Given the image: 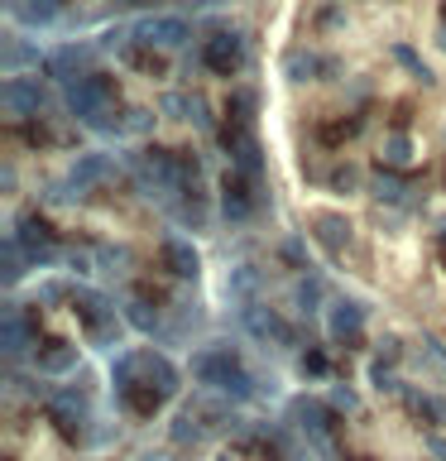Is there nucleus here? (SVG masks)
Returning a JSON list of instances; mask_svg holds the SVG:
<instances>
[{"label":"nucleus","mask_w":446,"mask_h":461,"mask_svg":"<svg viewBox=\"0 0 446 461\" xmlns=\"http://www.w3.org/2000/svg\"><path fill=\"white\" fill-rule=\"evenodd\" d=\"M67 111L72 121H82L86 130H101V135H125V121L115 115V82L106 72H86V77L67 82Z\"/></svg>","instance_id":"1"},{"label":"nucleus","mask_w":446,"mask_h":461,"mask_svg":"<svg viewBox=\"0 0 446 461\" xmlns=\"http://www.w3.org/2000/svg\"><path fill=\"white\" fill-rule=\"evenodd\" d=\"M187 370H192V380H197V384H207V389H216V394H226V399H236V403L254 399V375L245 370V366H240V356L230 351V346H221V341L201 346Z\"/></svg>","instance_id":"2"},{"label":"nucleus","mask_w":446,"mask_h":461,"mask_svg":"<svg viewBox=\"0 0 446 461\" xmlns=\"http://www.w3.org/2000/svg\"><path fill=\"white\" fill-rule=\"evenodd\" d=\"M201 68L216 72V77H236V72L245 68V39H240V29H211L207 39H201Z\"/></svg>","instance_id":"3"},{"label":"nucleus","mask_w":446,"mask_h":461,"mask_svg":"<svg viewBox=\"0 0 446 461\" xmlns=\"http://www.w3.org/2000/svg\"><path fill=\"white\" fill-rule=\"evenodd\" d=\"M72 312L86 322L92 341H115L120 346V327H115V308H111L106 294H96V288H72Z\"/></svg>","instance_id":"4"},{"label":"nucleus","mask_w":446,"mask_h":461,"mask_svg":"<svg viewBox=\"0 0 446 461\" xmlns=\"http://www.w3.org/2000/svg\"><path fill=\"white\" fill-rule=\"evenodd\" d=\"M14 245L29 255V265H49V259L58 255V236L39 212H24L20 221H14Z\"/></svg>","instance_id":"5"},{"label":"nucleus","mask_w":446,"mask_h":461,"mask_svg":"<svg viewBox=\"0 0 446 461\" xmlns=\"http://www.w3.org/2000/svg\"><path fill=\"white\" fill-rule=\"evenodd\" d=\"M293 423L298 432L308 438L312 447H331V432H336V413L326 409V403H317V399H293Z\"/></svg>","instance_id":"6"},{"label":"nucleus","mask_w":446,"mask_h":461,"mask_svg":"<svg viewBox=\"0 0 446 461\" xmlns=\"http://www.w3.org/2000/svg\"><path fill=\"white\" fill-rule=\"evenodd\" d=\"M135 39L144 49H183V43L192 39V24L178 20V14H154V20L135 24Z\"/></svg>","instance_id":"7"},{"label":"nucleus","mask_w":446,"mask_h":461,"mask_svg":"<svg viewBox=\"0 0 446 461\" xmlns=\"http://www.w3.org/2000/svg\"><path fill=\"white\" fill-rule=\"evenodd\" d=\"M360 331H365V303L360 298H331L326 303V337L355 346Z\"/></svg>","instance_id":"8"},{"label":"nucleus","mask_w":446,"mask_h":461,"mask_svg":"<svg viewBox=\"0 0 446 461\" xmlns=\"http://www.w3.org/2000/svg\"><path fill=\"white\" fill-rule=\"evenodd\" d=\"M221 144H226V154H230V168L245 173V178H259V168H264V158H259V140L250 135V125H226L221 130Z\"/></svg>","instance_id":"9"},{"label":"nucleus","mask_w":446,"mask_h":461,"mask_svg":"<svg viewBox=\"0 0 446 461\" xmlns=\"http://www.w3.org/2000/svg\"><path fill=\"white\" fill-rule=\"evenodd\" d=\"M0 106H5V115H14V121H34L43 111L39 82L34 77H5L0 82Z\"/></svg>","instance_id":"10"},{"label":"nucleus","mask_w":446,"mask_h":461,"mask_svg":"<svg viewBox=\"0 0 446 461\" xmlns=\"http://www.w3.org/2000/svg\"><path fill=\"white\" fill-rule=\"evenodd\" d=\"M49 413H53L58 432H63V438H72V442H77L82 432H86V423H92V413H86V399L77 394V389H58V394L49 399Z\"/></svg>","instance_id":"11"},{"label":"nucleus","mask_w":446,"mask_h":461,"mask_svg":"<svg viewBox=\"0 0 446 461\" xmlns=\"http://www.w3.org/2000/svg\"><path fill=\"white\" fill-rule=\"evenodd\" d=\"M259 207V193H254V183L245 178V173L230 168L226 178H221V212H226V221H250Z\"/></svg>","instance_id":"12"},{"label":"nucleus","mask_w":446,"mask_h":461,"mask_svg":"<svg viewBox=\"0 0 446 461\" xmlns=\"http://www.w3.org/2000/svg\"><path fill=\"white\" fill-rule=\"evenodd\" d=\"M240 322H245V331H250V337H259V341L293 346V327H288L273 308H264V303H245V308H240Z\"/></svg>","instance_id":"13"},{"label":"nucleus","mask_w":446,"mask_h":461,"mask_svg":"<svg viewBox=\"0 0 446 461\" xmlns=\"http://www.w3.org/2000/svg\"><path fill=\"white\" fill-rule=\"evenodd\" d=\"M29 346H34V327H29V317L20 312V303H5V308H0V351L10 360H20Z\"/></svg>","instance_id":"14"},{"label":"nucleus","mask_w":446,"mask_h":461,"mask_svg":"<svg viewBox=\"0 0 446 461\" xmlns=\"http://www.w3.org/2000/svg\"><path fill=\"white\" fill-rule=\"evenodd\" d=\"M158 259H164V269L173 274V279H197V274H201L197 245L183 240V236H164V245H158Z\"/></svg>","instance_id":"15"},{"label":"nucleus","mask_w":446,"mask_h":461,"mask_svg":"<svg viewBox=\"0 0 446 461\" xmlns=\"http://www.w3.org/2000/svg\"><path fill=\"white\" fill-rule=\"evenodd\" d=\"M139 384H149V389H158L164 399H173V394L183 389V375H178V366H173L168 356L144 351V356H139Z\"/></svg>","instance_id":"16"},{"label":"nucleus","mask_w":446,"mask_h":461,"mask_svg":"<svg viewBox=\"0 0 446 461\" xmlns=\"http://www.w3.org/2000/svg\"><path fill=\"white\" fill-rule=\"evenodd\" d=\"M86 63H92V49H82V43H63L58 53H49V63H43V68H49V77H58L67 86V82H77V77L92 72Z\"/></svg>","instance_id":"17"},{"label":"nucleus","mask_w":446,"mask_h":461,"mask_svg":"<svg viewBox=\"0 0 446 461\" xmlns=\"http://www.w3.org/2000/svg\"><path fill=\"white\" fill-rule=\"evenodd\" d=\"M312 230H317V240H322L331 255H341L345 245H351V221L336 216V212H312Z\"/></svg>","instance_id":"18"},{"label":"nucleus","mask_w":446,"mask_h":461,"mask_svg":"<svg viewBox=\"0 0 446 461\" xmlns=\"http://www.w3.org/2000/svg\"><path fill=\"white\" fill-rule=\"evenodd\" d=\"M10 14L29 29H49L63 14V0H10Z\"/></svg>","instance_id":"19"},{"label":"nucleus","mask_w":446,"mask_h":461,"mask_svg":"<svg viewBox=\"0 0 446 461\" xmlns=\"http://www.w3.org/2000/svg\"><path fill=\"white\" fill-rule=\"evenodd\" d=\"M101 178H111V154H101V149L77 154V164H72V187L86 193V187H96Z\"/></svg>","instance_id":"20"},{"label":"nucleus","mask_w":446,"mask_h":461,"mask_svg":"<svg viewBox=\"0 0 446 461\" xmlns=\"http://www.w3.org/2000/svg\"><path fill=\"white\" fill-rule=\"evenodd\" d=\"M39 375H72L77 370V346H67V341H49V346H39Z\"/></svg>","instance_id":"21"},{"label":"nucleus","mask_w":446,"mask_h":461,"mask_svg":"<svg viewBox=\"0 0 446 461\" xmlns=\"http://www.w3.org/2000/svg\"><path fill=\"white\" fill-rule=\"evenodd\" d=\"M168 115H183V121H197V125H211V115H207V101L201 96H183V92H168L164 101H158Z\"/></svg>","instance_id":"22"},{"label":"nucleus","mask_w":446,"mask_h":461,"mask_svg":"<svg viewBox=\"0 0 446 461\" xmlns=\"http://www.w3.org/2000/svg\"><path fill=\"white\" fill-rule=\"evenodd\" d=\"M370 197L374 202H394V207H398V202H408V183H403L398 178V173H374V178H370Z\"/></svg>","instance_id":"23"},{"label":"nucleus","mask_w":446,"mask_h":461,"mask_svg":"<svg viewBox=\"0 0 446 461\" xmlns=\"http://www.w3.org/2000/svg\"><path fill=\"white\" fill-rule=\"evenodd\" d=\"M207 423H201V418L192 413V409H183L178 418H173V442H178V447H197L201 438H207Z\"/></svg>","instance_id":"24"},{"label":"nucleus","mask_w":446,"mask_h":461,"mask_svg":"<svg viewBox=\"0 0 446 461\" xmlns=\"http://www.w3.org/2000/svg\"><path fill=\"white\" fill-rule=\"evenodd\" d=\"M283 72H288V82H308L312 72H322V58L317 53H302V49H293L283 58Z\"/></svg>","instance_id":"25"},{"label":"nucleus","mask_w":446,"mask_h":461,"mask_svg":"<svg viewBox=\"0 0 446 461\" xmlns=\"http://www.w3.org/2000/svg\"><path fill=\"white\" fill-rule=\"evenodd\" d=\"M24 265H29V255L14 245V236L0 245V274H5V284H20L24 279Z\"/></svg>","instance_id":"26"},{"label":"nucleus","mask_w":446,"mask_h":461,"mask_svg":"<svg viewBox=\"0 0 446 461\" xmlns=\"http://www.w3.org/2000/svg\"><path fill=\"white\" fill-rule=\"evenodd\" d=\"M129 409H135L139 418H149V413H158V403H164V394H158V389H149V384H129L125 394H120Z\"/></svg>","instance_id":"27"},{"label":"nucleus","mask_w":446,"mask_h":461,"mask_svg":"<svg viewBox=\"0 0 446 461\" xmlns=\"http://www.w3.org/2000/svg\"><path fill=\"white\" fill-rule=\"evenodd\" d=\"M254 106H259V96L250 92V86H240V92H230V125H250L254 121Z\"/></svg>","instance_id":"28"},{"label":"nucleus","mask_w":446,"mask_h":461,"mask_svg":"<svg viewBox=\"0 0 446 461\" xmlns=\"http://www.w3.org/2000/svg\"><path fill=\"white\" fill-rule=\"evenodd\" d=\"M384 164H388V168H403V164H413V140L403 135V130H398V135H388V140H384Z\"/></svg>","instance_id":"29"},{"label":"nucleus","mask_w":446,"mask_h":461,"mask_svg":"<svg viewBox=\"0 0 446 461\" xmlns=\"http://www.w3.org/2000/svg\"><path fill=\"white\" fill-rule=\"evenodd\" d=\"M125 317H129V327H139V331H154V327H158V308H154V303L144 298V294L125 308Z\"/></svg>","instance_id":"30"},{"label":"nucleus","mask_w":446,"mask_h":461,"mask_svg":"<svg viewBox=\"0 0 446 461\" xmlns=\"http://www.w3.org/2000/svg\"><path fill=\"white\" fill-rule=\"evenodd\" d=\"M293 303H298V312H317V303H322V284H317V279H298Z\"/></svg>","instance_id":"31"},{"label":"nucleus","mask_w":446,"mask_h":461,"mask_svg":"<svg viewBox=\"0 0 446 461\" xmlns=\"http://www.w3.org/2000/svg\"><path fill=\"white\" fill-rule=\"evenodd\" d=\"M394 58H398V63L408 68V72H413V77L423 82V86H432V72H427V63H423V58H417V53L408 49V43H398V49H394Z\"/></svg>","instance_id":"32"},{"label":"nucleus","mask_w":446,"mask_h":461,"mask_svg":"<svg viewBox=\"0 0 446 461\" xmlns=\"http://www.w3.org/2000/svg\"><path fill=\"white\" fill-rule=\"evenodd\" d=\"M408 403H413V413H427L432 423H446V409L437 399H427V394H408Z\"/></svg>","instance_id":"33"},{"label":"nucleus","mask_w":446,"mask_h":461,"mask_svg":"<svg viewBox=\"0 0 446 461\" xmlns=\"http://www.w3.org/2000/svg\"><path fill=\"white\" fill-rule=\"evenodd\" d=\"M149 125H154L149 111H125V135H144Z\"/></svg>","instance_id":"34"},{"label":"nucleus","mask_w":446,"mask_h":461,"mask_svg":"<svg viewBox=\"0 0 446 461\" xmlns=\"http://www.w3.org/2000/svg\"><path fill=\"white\" fill-rule=\"evenodd\" d=\"M360 183V173L351 168V164H345V168H336V173H331V187H341V193H351V187Z\"/></svg>","instance_id":"35"},{"label":"nucleus","mask_w":446,"mask_h":461,"mask_svg":"<svg viewBox=\"0 0 446 461\" xmlns=\"http://www.w3.org/2000/svg\"><path fill=\"white\" fill-rule=\"evenodd\" d=\"M302 375H326V356L322 351H302Z\"/></svg>","instance_id":"36"},{"label":"nucleus","mask_w":446,"mask_h":461,"mask_svg":"<svg viewBox=\"0 0 446 461\" xmlns=\"http://www.w3.org/2000/svg\"><path fill=\"white\" fill-rule=\"evenodd\" d=\"M230 288H236V294H250V288H254V269L245 265V269L236 274V279H230Z\"/></svg>","instance_id":"37"},{"label":"nucleus","mask_w":446,"mask_h":461,"mask_svg":"<svg viewBox=\"0 0 446 461\" xmlns=\"http://www.w3.org/2000/svg\"><path fill=\"white\" fill-rule=\"evenodd\" d=\"M370 375H374V384H379V389H394V375H388L384 366H374Z\"/></svg>","instance_id":"38"},{"label":"nucleus","mask_w":446,"mask_h":461,"mask_svg":"<svg viewBox=\"0 0 446 461\" xmlns=\"http://www.w3.org/2000/svg\"><path fill=\"white\" fill-rule=\"evenodd\" d=\"M331 399H336V409H355V394H351V389H336Z\"/></svg>","instance_id":"39"},{"label":"nucleus","mask_w":446,"mask_h":461,"mask_svg":"<svg viewBox=\"0 0 446 461\" xmlns=\"http://www.w3.org/2000/svg\"><path fill=\"white\" fill-rule=\"evenodd\" d=\"M125 10H149V5H158V0H120Z\"/></svg>","instance_id":"40"},{"label":"nucleus","mask_w":446,"mask_h":461,"mask_svg":"<svg viewBox=\"0 0 446 461\" xmlns=\"http://www.w3.org/2000/svg\"><path fill=\"white\" fill-rule=\"evenodd\" d=\"M427 447H432V456H442V461H446V442H442V438H427Z\"/></svg>","instance_id":"41"},{"label":"nucleus","mask_w":446,"mask_h":461,"mask_svg":"<svg viewBox=\"0 0 446 461\" xmlns=\"http://www.w3.org/2000/svg\"><path fill=\"white\" fill-rule=\"evenodd\" d=\"M442 49H446V24H442Z\"/></svg>","instance_id":"42"},{"label":"nucleus","mask_w":446,"mask_h":461,"mask_svg":"<svg viewBox=\"0 0 446 461\" xmlns=\"http://www.w3.org/2000/svg\"><path fill=\"white\" fill-rule=\"evenodd\" d=\"M442 259H446V240H442Z\"/></svg>","instance_id":"43"},{"label":"nucleus","mask_w":446,"mask_h":461,"mask_svg":"<svg viewBox=\"0 0 446 461\" xmlns=\"http://www.w3.org/2000/svg\"><path fill=\"white\" fill-rule=\"evenodd\" d=\"M216 461H230V456H216Z\"/></svg>","instance_id":"44"},{"label":"nucleus","mask_w":446,"mask_h":461,"mask_svg":"<svg viewBox=\"0 0 446 461\" xmlns=\"http://www.w3.org/2000/svg\"><path fill=\"white\" fill-rule=\"evenodd\" d=\"M442 140H446V135H442Z\"/></svg>","instance_id":"45"}]
</instances>
